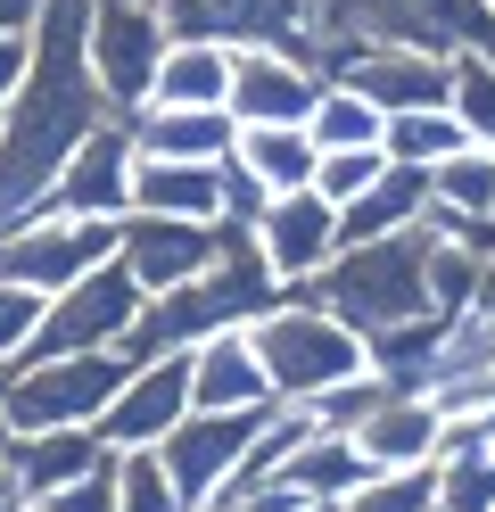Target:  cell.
Listing matches in <instances>:
<instances>
[{
	"instance_id": "21",
	"label": "cell",
	"mask_w": 495,
	"mask_h": 512,
	"mask_svg": "<svg viewBox=\"0 0 495 512\" xmlns=\"http://www.w3.org/2000/svg\"><path fill=\"white\" fill-rule=\"evenodd\" d=\"M429 215V190H421V174H405V166H388L363 199H347V207H330V223H339V248H372V240H396V232H413V223Z\"/></svg>"
},
{
	"instance_id": "19",
	"label": "cell",
	"mask_w": 495,
	"mask_h": 512,
	"mask_svg": "<svg viewBox=\"0 0 495 512\" xmlns=\"http://www.w3.org/2000/svg\"><path fill=\"white\" fill-rule=\"evenodd\" d=\"M132 157H157V166H223L231 157V116L223 108H141L124 116Z\"/></svg>"
},
{
	"instance_id": "8",
	"label": "cell",
	"mask_w": 495,
	"mask_h": 512,
	"mask_svg": "<svg viewBox=\"0 0 495 512\" xmlns=\"http://www.w3.org/2000/svg\"><path fill=\"white\" fill-rule=\"evenodd\" d=\"M165 58V25L149 0H91V25H83V67L99 83V108L132 116L149 100V75Z\"/></svg>"
},
{
	"instance_id": "35",
	"label": "cell",
	"mask_w": 495,
	"mask_h": 512,
	"mask_svg": "<svg viewBox=\"0 0 495 512\" xmlns=\"http://www.w3.org/2000/svg\"><path fill=\"white\" fill-rule=\"evenodd\" d=\"M471 314H487V323H495V256L479 265V290H471Z\"/></svg>"
},
{
	"instance_id": "23",
	"label": "cell",
	"mask_w": 495,
	"mask_h": 512,
	"mask_svg": "<svg viewBox=\"0 0 495 512\" xmlns=\"http://www.w3.org/2000/svg\"><path fill=\"white\" fill-rule=\"evenodd\" d=\"M454 149H471V141H462V124L446 108H413V116H388L380 124V157H388V166H405V174L446 166Z\"/></svg>"
},
{
	"instance_id": "24",
	"label": "cell",
	"mask_w": 495,
	"mask_h": 512,
	"mask_svg": "<svg viewBox=\"0 0 495 512\" xmlns=\"http://www.w3.org/2000/svg\"><path fill=\"white\" fill-rule=\"evenodd\" d=\"M380 108H363L355 91H339V83H322V100H314V116H306V141H314V157H339V149H380Z\"/></svg>"
},
{
	"instance_id": "14",
	"label": "cell",
	"mask_w": 495,
	"mask_h": 512,
	"mask_svg": "<svg viewBox=\"0 0 495 512\" xmlns=\"http://www.w3.org/2000/svg\"><path fill=\"white\" fill-rule=\"evenodd\" d=\"M116 265L141 298H165L215 265V223H157V215H124L116 223Z\"/></svg>"
},
{
	"instance_id": "31",
	"label": "cell",
	"mask_w": 495,
	"mask_h": 512,
	"mask_svg": "<svg viewBox=\"0 0 495 512\" xmlns=\"http://www.w3.org/2000/svg\"><path fill=\"white\" fill-rule=\"evenodd\" d=\"M116 512H182V496L165 488L157 455H116Z\"/></svg>"
},
{
	"instance_id": "7",
	"label": "cell",
	"mask_w": 495,
	"mask_h": 512,
	"mask_svg": "<svg viewBox=\"0 0 495 512\" xmlns=\"http://www.w3.org/2000/svg\"><path fill=\"white\" fill-rule=\"evenodd\" d=\"M116 256V223H75V215H25L0 232V281L9 290H33V298H58V290H75L83 273H99Z\"/></svg>"
},
{
	"instance_id": "16",
	"label": "cell",
	"mask_w": 495,
	"mask_h": 512,
	"mask_svg": "<svg viewBox=\"0 0 495 512\" xmlns=\"http://www.w3.org/2000/svg\"><path fill=\"white\" fill-rule=\"evenodd\" d=\"M438 430H446L438 397H421V389H388V397L347 430V446H355V463H363V471H429V463H438Z\"/></svg>"
},
{
	"instance_id": "5",
	"label": "cell",
	"mask_w": 495,
	"mask_h": 512,
	"mask_svg": "<svg viewBox=\"0 0 495 512\" xmlns=\"http://www.w3.org/2000/svg\"><path fill=\"white\" fill-rule=\"evenodd\" d=\"M273 413V405H264ZM264 413H182L174 430H165L149 455L165 471V488L182 496V512H207L215 496L240 488V471H248V446L264 430Z\"/></svg>"
},
{
	"instance_id": "37",
	"label": "cell",
	"mask_w": 495,
	"mask_h": 512,
	"mask_svg": "<svg viewBox=\"0 0 495 512\" xmlns=\"http://www.w3.org/2000/svg\"><path fill=\"white\" fill-rule=\"evenodd\" d=\"M0 512H17V488H9V479H0Z\"/></svg>"
},
{
	"instance_id": "1",
	"label": "cell",
	"mask_w": 495,
	"mask_h": 512,
	"mask_svg": "<svg viewBox=\"0 0 495 512\" xmlns=\"http://www.w3.org/2000/svg\"><path fill=\"white\" fill-rule=\"evenodd\" d=\"M248 356L264 364L273 405H314L322 389L372 372V364H363V339L339 323V314H322L306 290H281V298L248 323Z\"/></svg>"
},
{
	"instance_id": "9",
	"label": "cell",
	"mask_w": 495,
	"mask_h": 512,
	"mask_svg": "<svg viewBox=\"0 0 495 512\" xmlns=\"http://www.w3.org/2000/svg\"><path fill=\"white\" fill-rule=\"evenodd\" d=\"M314 67H322V83L355 91L363 108H380V116H413V108H446V75H454V58L355 42V50H314Z\"/></svg>"
},
{
	"instance_id": "27",
	"label": "cell",
	"mask_w": 495,
	"mask_h": 512,
	"mask_svg": "<svg viewBox=\"0 0 495 512\" xmlns=\"http://www.w3.org/2000/svg\"><path fill=\"white\" fill-rule=\"evenodd\" d=\"M438 479V512H495V446H454L429 463Z\"/></svg>"
},
{
	"instance_id": "13",
	"label": "cell",
	"mask_w": 495,
	"mask_h": 512,
	"mask_svg": "<svg viewBox=\"0 0 495 512\" xmlns=\"http://www.w3.org/2000/svg\"><path fill=\"white\" fill-rule=\"evenodd\" d=\"M50 215H75V223H124L132 215V133H124V116H108L99 133L75 141V157L50 182Z\"/></svg>"
},
{
	"instance_id": "26",
	"label": "cell",
	"mask_w": 495,
	"mask_h": 512,
	"mask_svg": "<svg viewBox=\"0 0 495 512\" xmlns=\"http://www.w3.org/2000/svg\"><path fill=\"white\" fill-rule=\"evenodd\" d=\"M446 116L462 124V141H471L479 157H495V67H487V58H471V50L454 58V75H446Z\"/></svg>"
},
{
	"instance_id": "22",
	"label": "cell",
	"mask_w": 495,
	"mask_h": 512,
	"mask_svg": "<svg viewBox=\"0 0 495 512\" xmlns=\"http://www.w3.org/2000/svg\"><path fill=\"white\" fill-rule=\"evenodd\" d=\"M231 166H248L264 199L314 190V141L297 124H231Z\"/></svg>"
},
{
	"instance_id": "4",
	"label": "cell",
	"mask_w": 495,
	"mask_h": 512,
	"mask_svg": "<svg viewBox=\"0 0 495 512\" xmlns=\"http://www.w3.org/2000/svg\"><path fill=\"white\" fill-rule=\"evenodd\" d=\"M124 356H42V364H9L0 380V430L33 438V430H91L99 405L124 389Z\"/></svg>"
},
{
	"instance_id": "41",
	"label": "cell",
	"mask_w": 495,
	"mask_h": 512,
	"mask_svg": "<svg viewBox=\"0 0 495 512\" xmlns=\"http://www.w3.org/2000/svg\"><path fill=\"white\" fill-rule=\"evenodd\" d=\"M149 9H157V0H149Z\"/></svg>"
},
{
	"instance_id": "39",
	"label": "cell",
	"mask_w": 495,
	"mask_h": 512,
	"mask_svg": "<svg viewBox=\"0 0 495 512\" xmlns=\"http://www.w3.org/2000/svg\"><path fill=\"white\" fill-rule=\"evenodd\" d=\"M0 446H9V430H0Z\"/></svg>"
},
{
	"instance_id": "25",
	"label": "cell",
	"mask_w": 495,
	"mask_h": 512,
	"mask_svg": "<svg viewBox=\"0 0 495 512\" xmlns=\"http://www.w3.org/2000/svg\"><path fill=\"white\" fill-rule=\"evenodd\" d=\"M421 190H429V207H438V215H495V157L454 149L446 166L421 174Z\"/></svg>"
},
{
	"instance_id": "36",
	"label": "cell",
	"mask_w": 495,
	"mask_h": 512,
	"mask_svg": "<svg viewBox=\"0 0 495 512\" xmlns=\"http://www.w3.org/2000/svg\"><path fill=\"white\" fill-rule=\"evenodd\" d=\"M471 58H487V67H495V17H479V42H471Z\"/></svg>"
},
{
	"instance_id": "6",
	"label": "cell",
	"mask_w": 495,
	"mask_h": 512,
	"mask_svg": "<svg viewBox=\"0 0 495 512\" xmlns=\"http://www.w3.org/2000/svg\"><path fill=\"white\" fill-rule=\"evenodd\" d=\"M141 323V290L124 281V265L108 256L99 273H83L75 290H58L33 323V347L17 364H42V356H124V331Z\"/></svg>"
},
{
	"instance_id": "3",
	"label": "cell",
	"mask_w": 495,
	"mask_h": 512,
	"mask_svg": "<svg viewBox=\"0 0 495 512\" xmlns=\"http://www.w3.org/2000/svg\"><path fill=\"white\" fill-rule=\"evenodd\" d=\"M479 0H306V34L314 50H429V58H462L479 42Z\"/></svg>"
},
{
	"instance_id": "18",
	"label": "cell",
	"mask_w": 495,
	"mask_h": 512,
	"mask_svg": "<svg viewBox=\"0 0 495 512\" xmlns=\"http://www.w3.org/2000/svg\"><path fill=\"white\" fill-rule=\"evenodd\" d=\"M190 413H264L273 389H264V364L248 356V331H215L190 347Z\"/></svg>"
},
{
	"instance_id": "32",
	"label": "cell",
	"mask_w": 495,
	"mask_h": 512,
	"mask_svg": "<svg viewBox=\"0 0 495 512\" xmlns=\"http://www.w3.org/2000/svg\"><path fill=\"white\" fill-rule=\"evenodd\" d=\"M33 323H42V298H33V290H9V281H0V372H9L25 347H33Z\"/></svg>"
},
{
	"instance_id": "2",
	"label": "cell",
	"mask_w": 495,
	"mask_h": 512,
	"mask_svg": "<svg viewBox=\"0 0 495 512\" xmlns=\"http://www.w3.org/2000/svg\"><path fill=\"white\" fill-rule=\"evenodd\" d=\"M421 265H429V232L413 223V232L396 240H372V248H339L314 281V306L339 314V323L355 339H380V331H405V323H429V290H421Z\"/></svg>"
},
{
	"instance_id": "34",
	"label": "cell",
	"mask_w": 495,
	"mask_h": 512,
	"mask_svg": "<svg viewBox=\"0 0 495 512\" xmlns=\"http://www.w3.org/2000/svg\"><path fill=\"white\" fill-rule=\"evenodd\" d=\"M33 17H42V0H0V42H25Z\"/></svg>"
},
{
	"instance_id": "15",
	"label": "cell",
	"mask_w": 495,
	"mask_h": 512,
	"mask_svg": "<svg viewBox=\"0 0 495 512\" xmlns=\"http://www.w3.org/2000/svg\"><path fill=\"white\" fill-rule=\"evenodd\" d=\"M256 256H264V273L281 281V290H314L322 265L339 256V223H330V207L314 199V190H289V199H273L256 223Z\"/></svg>"
},
{
	"instance_id": "38",
	"label": "cell",
	"mask_w": 495,
	"mask_h": 512,
	"mask_svg": "<svg viewBox=\"0 0 495 512\" xmlns=\"http://www.w3.org/2000/svg\"><path fill=\"white\" fill-rule=\"evenodd\" d=\"M479 9H487V17H495V0H479Z\"/></svg>"
},
{
	"instance_id": "12",
	"label": "cell",
	"mask_w": 495,
	"mask_h": 512,
	"mask_svg": "<svg viewBox=\"0 0 495 512\" xmlns=\"http://www.w3.org/2000/svg\"><path fill=\"white\" fill-rule=\"evenodd\" d=\"M322 100V67L306 50H231V91H223V116L231 124H297Z\"/></svg>"
},
{
	"instance_id": "28",
	"label": "cell",
	"mask_w": 495,
	"mask_h": 512,
	"mask_svg": "<svg viewBox=\"0 0 495 512\" xmlns=\"http://www.w3.org/2000/svg\"><path fill=\"white\" fill-rule=\"evenodd\" d=\"M330 512H438V479L429 471H363V488L339 496Z\"/></svg>"
},
{
	"instance_id": "40",
	"label": "cell",
	"mask_w": 495,
	"mask_h": 512,
	"mask_svg": "<svg viewBox=\"0 0 495 512\" xmlns=\"http://www.w3.org/2000/svg\"><path fill=\"white\" fill-rule=\"evenodd\" d=\"M0 380H9V372H0Z\"/></svg>"
},
{
	"instance_id": "10",
	"label": "cell",
	"mask_w": 495,
	"mask_h": 512,
	"mask_svg": "<svg viewBox=\"0 0 495 512\" xmlns=\"http://www.w3.org/2000/svg\"><path fill=\"white\" fill-rule=\"evenodd\" d=\"M157 25L174 42H223V50H306V0H157Z\"/></svg>"
},
{
	"instance_id": "29",
	"label": "cell",
	"mask_w": 495,
	"mask_h": 512,
	"mask_svg": "<svg viewBox=\"0 0 495 512\" xmlns=\"http://www.w3.org/2000/svg\"><path fill=\"white\" fill-rule=\"evenodd\" d=\"M421 290H429V314H438V323L471 314V290H479V256H462V248H446V240H429Z\"/></svg>"
},
{
	"instance_id": "33",
	"label": "cell",
	"mask_w": 495,
	"mask_h": 512,
	"mask_svg": "<svg viewBox=\"0 0 495 512\" xmlns=\"http://www.w3.org/2000/svg\"><path fill=\"white\" fill-rule=\"evenodd\" d=\"M25 42H0V116H9V100H17V83H25Z\"/></svg>"
},
{
	"instance_id": "11",
	"label": "cell",
	"mask_w": 495,
	"mask_h": 512,
	"mask_svg": "<svg viewBox=\"0 0 495 512\" xmlns=\"http://www.w3.org/2000/svg\"><path fill=\"white\" fill-rule=\"evenodd\" d=\"M182 413H190V364L182 356H157V364H132L124 372V389L99 405L91 438L108 446V455H149Z\"/></svg>"
},
{
	"instance_id": "17",
	"label": "cell",
	"mask_w": 495,
	"mask_h": 512,
	"mask_svg": "<svg viewBox=\"0 0 495 512\" xmlns=\"http://www.w3.org/2000/svg\"><path fill=\"white\" fill-rule=\"evenodd\" d=\"M99 463H108V446H99L91 430H33V438L0 446V479L17 488V504H42L58 488H75V479H91Z\"/></svg>"
},
{
	"instance_id": "20",
	"label": "cell",
	"mask_w": 495,
	"mask_h": 512,
	"mask_svg": "<svg viewBox=\"0 0 495 512\" xmlns=\"http://www.w3.org/2000/svg\"><path fill=\"white\" fill-rule=\"evenodd\" d=\"M223 91H231V50L223 42H174L165 34V58H157L141 108H223Z\"/></svg>"
},
{
	"instance_id": "30",
	"label": "cell",
	"mask_w": 495,
	"mask_h": 512,
	"mask_svg": "<svg viewBox=\"0 0 495 512\" xmlns=\"http://www.w3.org/2000/svg\"><path fill=\"white\" fill-rule=\"evenodd\" d=\"M388 174V157L380 149H339V157H314V199L322 207H347V199H363Z\"/></svg>"
}]
</instances>
